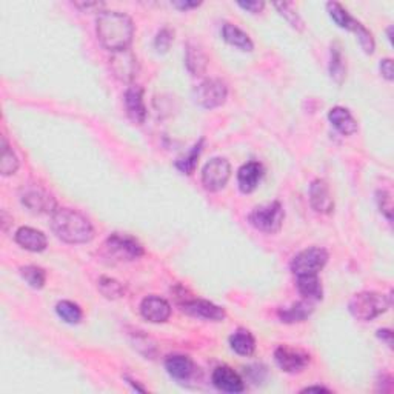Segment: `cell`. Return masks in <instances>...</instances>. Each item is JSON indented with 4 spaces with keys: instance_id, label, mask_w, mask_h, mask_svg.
Wrapping results in <instances>:
<instances>
[{
    "instance_id": "cell-24",
    "label": "cell",
    "mask_w": 394,
    "mask_h": 394,
    "mask_svg": "<svg viewBox=\"0 0 394 394\" xmlns=\"http://www.w3.org/2000/svg\"><path fill=\"white\" fill-rule=\"evenodd\" d=\"M296 286L298 291L304 296L307 300L318 302L323 298V288L318 274H304V276H296Z\"/></svg>"
},
{
    "instance_id": "cell-43",
    "label": "cell",
    "mask_w": 394,
    "mask_h": 394,
    "mask_svg": "<svg viewBox=\"0 0 394 394\" xmlns=\"http://www.w3.org/2000/svg\"><path fill=\"white\" fill-rule=\"evenodd\" d=\"M125 381H128V384H130V385H132V388H135L136 391H140V393H145V391H146V390L144 388V386H140L137 382L132 381V379H130L128 376H125Z\"/></svg>"
},
{
    "instance_id": "cell-37",
    "label": "cell",
    "mask_w": 394,
    "mask_h": 394,
    "mask_svg": "<svg viewBox=\"0 0 394 394\" xmlns=\"http://www.w3.org/2000/svg\"><path fill=\"white\" fill-rule=\"evenodd\" d=\"M237 6H241L242 10L248 11L251 14H259L264 11L265 2H262V0H255V2H237Z\"/></svg>"
},
{
    "instance_id": "cell-2",
    "label": "cell",
    "mask_w": 394,
    "mask_h": 394,
    "mask_svg": "<svg viewBox=\"0 0 394 394\" xmlns=\"http://www.w3.org/2000/svg\"><path fill=\"white\" fill-rule=\"evenodd\" d=\"M51 228L62 242L88 243L93 241L94 228L85 216L71 208H58L51 214Z\"/></svg>"
},
{
    "instance_id": "cell-44",
    "label": "cell",
    "mask_w": 394,
    "mask_h": 394,
    "mask_svg": "<svg viewBox=\"0 0 394 394\" xmlns=\"http://www.w3.org/2000/svg\"><path fill=\"white\" fill-rule=\"evenodd\" d=\"M386 33H388V39H390V42H393V26H388V30H386Z\"/></svg>"
},
{
    "instance_id": "cell-31",
    "label": "cell",
    "mask_w": 394,
    "mask_h": 394,
    "mask_svg": "<svg viewBox=\"0 0 394 394\" xmlns=\"http://www.w3.org/2000/svg\"><path fill=\"white\" fill-rule=\"evenodd\" d=\"M20 276L24 277L25 282L34 290H40L45 286L46 282V273L44 268L36 265H26L20 268Z\"/></svg>"
},
{
    "instance_id": "cell-20",
    "label": "cell",
    "mask_w": 394,
    "mask_h": 394,
    "mask_svg": "<svg viewBox=\"0 0 394 394\" xmlns=\"http://www.w3.org/2000/svg\"><path fill=\"white\" fill-rule=\"evenodd\" d=\"M328 121L343 136H353L359 125L350 110L343 107H334L328 111Z\"/></svg>"
},
{
    "instance_id": "cell-5",
    "label": "cell",
    "mask_w": 394,
    "mask_h": 394,
    "mask_svg": "<svg viewBox=\"0 0 394 394\" xmlns=\"http://www.w3.org/2000/svg\"><path fill=\"white\" fill-rule=\"evenodd\" d=\"M328 262V251L320 246H309L302 250L291 259V271L294 276H304V274H319L323 266Z\"/></svg>"
},
{
    "instance_id": "cell-3",
    "label": "cell",
    "mask_w": 394,
    "mask_h": 394,
    "mask_svg": "<svg viewBox=\"0 0 394 394\" xmlns=\"http://www.w3.org/2000/svg\"><path fill=\"white\" fill-rule=\"evenodd\" d=\"M391 307V298L377 291H361L351 298L348 309L354 319L362 322L375 320Z\"/></svg>"
},
{
    "instance_id": "cell-10",
    "label": "cell",
    "mask_w": 394,
    "mask_h": 394,
    "mask_svg": "<svg viewBox=\"0 0 394 394\" xmlns=\"http://www.w3.org/2000/svg\"><path fill=\"white\" fill-rule=\"evenodd\" d=\"M110 68L117 80L131 83L139 74V60L131 49H122L111 54Z\"/></svg>"
},
{
    "instance_id": "cell-8",
    "label": "cell",
    "mask_w": 394,
    "mask_h": 394,
    "mask_svg": "<svg viewBox=\"0 0 394 394\" xmlns=\"http://www.w3.org/2000/svg\"><path fill=\"white\" fill-rule=\"evenodd\" d=\"M231 178V165L225 157H214L202 170V185L207 191L217 193L227 187Z\"/></svg>"
},
{
    "instance_id": "cell-15",
    "label": "cell",
    "mask_w": 394,
    "mask_h": 394,
    "mask_svg": "<svg viewBox=\"0 0 394 394\" xmlns=\"http://www.w3.org/2000/svg\"><path fill=\"white\" fill-rule=\"evenodd\" d=\"M211 381L217 390H221L223 393H242L245 390V382L241 377L239 372H236L233 368L230 367H217L213 371V376H211Z\"/></svg>"
},
{
    "instance_id": "cell-18",
    "label": "cell",
    "mask_w": 394,
    "mask_h": 394,
    "mask_svg": "<svg viewBox=\"0 0 394 394\" xmlns=\"http://www.w3.org/2000/svg\"><path fill=\"white\" fill-rule=\"evenodd\" d=\"M165 370L175 381H189L196 372V365L191 357L184 354H173L168 356L165 361Z\"/></svg>"
},
{
    "instance_id": "cell-29",
    "label": "cell",
    "mask_w": 394,
    "mask_h": 394,
    "mask_svg": "<svg viewBox=\"0 0 394 394\" xmlns=\"http://www.w3.org/2000/svg\"><path fill=\"white\" fill-rule=\"evenodd\" d=\"M55 313H58L59 318L69 323V325H76V323H80L83 318L82 308L74 304L71 300H60L58 305H55Z\"/></svg>"
},
{
    "instance_id": "cell-27",
    "label": "cell",
    "mask_w": 394,
    "mask_h": 394,
    "mask_svg": "<svg viewBox=\"0 0 394 394\" xmlns=\"http://www.w3.org/2000/svg\"><path fill=\"white\" fill-rule=\"evenodd\" d=\"M327 11L329 14V17L334 20V24L343 28V30L353 31V28L356 25L357 20L354 17L350 16V12L343 8L339 2H328L327 3Z\"/></svg>"
},
{
    "instance_id": "cell-42",
    "label": "cell",
    "mask_w": 394,
    "mask_h": 394,
    "mask_svg": "<svg viewBox=\"0 0 394 394\" xmlns=\"http://www.w3.org/2000/svg\"><path fill=\"white\" fill-rule=\"evenodd\" d=\"M329 393L328 388H325V386H307V388L302 390V393Z\"/></svg>"
},
{
    "instance_id": "cell-40",
    "label": "cell",
    "mask_w": 394,
    "mask_h": 394,
    "mask_svg": "<svg viewBox=\"0 0 394 394\" xmlns=\"http://www.w3.org/2000/svg\"><path fill=\"white\" fill-rule=\"evenodd\" d=\"M377 337L381 339L382 342H385L388 347L391 348L393 347V333H391V329L388 328H382V329H379L377 332Z\"/></svg>"
},
{
    "instance_id": "cell-19",
    "label": "cell",
    "mask_w": 394,
    "mask_h": 394,
    "mask_svg": "<svg viewBox=\"0 0 394 394\" xmlns=\"http://www.w3.org/2000/svg\"><path fill=\"white\" fill-rule=\"evenodd\" d=\"M14 239H16V242L22 246V248L31 252H40L46 250L48 246L46 236L42 233L40 230L31 227H20L16 231V234H14Z\"/></svg>"
},
{
    "instance_id": "cell-39",
    "label": "cell",
    "mask_w": 394,
    "mask_h": 394,
    "mask_svg": "<svg viewBox=\"0 0 394 394\" xmlns=\"http://www.w3.org/2000/svg\"><path fill=\"white\" fill-rule=\"evenodd\" d=\"M77 8H80L82 11H96V12H102V8L105 6L103 2H77L74 3Z\"/></svg>"
},
{
    "instance_id": "cell-34",
    "label": "cell",
    "mask_w": 394,
    "mask_h": 394,
    "mask_svg": "<svg viewBox=\"0 0 394 394\" xmlns=\"http://www.w3.org/2000/svg\"><path fill=\"white\" fill-rule=\"evenodd\" d=\"M353 33L356 34V39L359 40V45L363 49L365 54H372L376 49V42L375 37H372V34L370 30H367L361 22H356L354 28H353Z\"/></svg>"
},
{
    "instance_id": "cell-11",
    "label": "cell",
    "mask_w": 394,
    "mask_h": 394,
    "mask_svg": "<svg viewBox=\"0 0 394 394\" xmlns=\"http://www.w3.org/2000/svg\"><path fill=\"white\" fill-rule=\"evenodd\" d=\"M274 361H276L277 367L288 375H298L309 365V354L299 348L280 345L274 351Z\"/></svg>"
},
{
    "instance_id": "cell-28",
    "label": "cell",
    "mask_w": 394,
    "mask_h": 394,
    "mask_svg": "<svg viewBox=\"0 0 394 394\" xmlns=\"http://www.w3.org/2000/svg\"><path fill=\"white\" fill-rule=\"evenodd\" d=\"M202 148H203V139H200L199 142L194 144V146L185 154V156H182L180 159L175 160V168H178L180 173L191 175L196 171L197 160H199L200 157Z\"/></svg>"
},
{
    "instance_id": "cell-32",
    "label": "cell",
    "mask_w": 394,
    "mask_h": 394,
    "mask_svg": "<svg viewBox=\"0 0 394 394\" xmlns=\"http://www.w3.org/2000/svg\"><path fill=\"white\" fill-rule=\"evenodd\" d=\"M97 288H98V291H101L107 299L114 300V299H121L125 296L123 284H121L119 280L108 277V276H102L101 279H98Z\"/></svg>"
},
{
    "instance_id": "cell-33",
    "label": "cell",
    "mask_w": 394,
    "mask_h": 394,
    "mask_svg": "<svg viewBox=\"0 0 394 394\" xmlns=\"http://www.w3.org/2000/svg\"><path fill=\"white\" fill-rule=\"evenodd\" d=\"M274 8L279 11L280 16H282L288 24H290L294 30L298 31H304L305 24L302 17L299 16L298 10H296V6L290 2H280V3H274Z\"/></svg>"
},
{
    "instance_id": "cell-1",
    "label": "cell",
    "mask_w": 394,
    "mask_h": 394,
    "mask_svg": "<svg viewBox=\"0 0 394 394\" xmlns=\"http://www.w3.org/2000/svg\"><path fill=\"white\" fill-rule=\"evenodd\" d=\"M96 33L98 42L108 51H122L130 48L135 37V24L125 12L102 11L97 17Z\"/></svg>"
},
{
    "instance_id": "cell-12",
    "label": "cell",
    "mask_w": 394,
    "mask_h": 394,
    "mask_svg": "<svg viewBox=\"0 0 394 394\" xmlns=\"http://www.w3.org/2000/svg\"><path fill=\"white\" fill-rule=\"evenodd\" d=\"M182 311L188 316H193L197 319L211 320V322H223L227 318L225 309L219 305L213 304V302L205 299H188L180 304Z\"/></svg>"
},
{
    "instance_id": "cell-36",
    "label": "cell",
    "mask_w": 394,
    "mask_h": 394,
    "mask_svg": "<svg viewBox=\"0 0 394 394\" xmlns=\"http://www.w3.org/2000/svg\"><path fill=\"white\" fill-rule=\"evenodd\" d=\"M376 200H377V205H379V209H381V213L391 222V219H393L391 194L388 191H385V189H381V191H377V194H376Z\"/></svg>"
},
{
    "instance_id": "cell-38",
    "label": "cell",
    "mask_w": 394,
    "mask_h": 394,
    "mask_svg": "<svg viewBox=\"0 0 394 394\" xmlns=\"http://www.w3.org/2000/svg\"><path fill=\"white\" fill-rule=\"evenodd\" d=\"M379 68H381V73L386 80L391 82L394 79V71H393V60L391 59H382L379 63Z\"/></svg>"
},
{
    "instance_id": "cell-16",
    "label": "cell",
    "mask_w": 394,
    "mask_h": 394,
    "mask_svg": "<svg viewBox=\"0 0 394 394\" xmlns=\"http://www.w3.org/2000/svg\"><path fill=\"white\" fill-rule=\"evenodd\" d=\"M265 174L264 165L259 162H246L237 171V185L243 194H250L259 187Z\"/></svg>"
},
{
    "instance_id": "cell-41",
    "label": "cell",
    "mask_w": 394,
    "mask_h": 394,
    "mask_svg": "<svg viewBox=\"0 0 394 394\" xmlns=\"http://www.w3.org/2000/svg\"><path fill=\"white\" fill-rule=\"evenodd\" d=\"M173 6H175V8H179L182 11H187V10H191V8H197V6H200V2H173L171 3Z\"/></svg>"
},
{
    "instance_id": "cell-26",
    "label": "cell",
    "mask_w": 394,
    "mask_h": 394,
    "mask_svg": "<svg viewBox=\"0 0 394 394\" xmlns=\"http://www.w3.org/2000/svg\"><path fill=\"white\" fill-rule=\"evenodd\" d=\"M329 76H332V79L337 83V85H342L345 77H347V63H345L342 48L337 42H334L332 45V55H329Z\"/></svg>"
},
{
    "instance_id": "cell-25",
    "label": "cell",
    "mask_w": 394,
    "mask_h": 394,
    "mask_svg": "<svg viewBox=\"0 0 394 394\" xmlns=\"http://www.w3.org/2000/svg\"><path fill=\"white\" fill-rule=\"evenodd\" d=\"M230 347L236 354L250 357L255 354V351H256V339H255V336L248 332V329L239 328L230 336Z\"/></svg>"
},
{
    "instance_id": "cell-4",
    "label": "cell",
    "mask_w": 394,
    "mask_h": 394,
    "mask_svg": "<svg viewBox=\"0 0 394 394\" xmlns=\"http://www.w3.org/2000/svg\"><path fill=\"white\" fill-rule=\"evenodd\" d=\"M285 219V211L282 203L279 200H274L266 203V205L256 207L248 214V222L256 230L262 231L266 234H276L280 231Z\"/></svg>"
},
{
    "instance_id": "cell-30",
    "label": "cell",
    "mask_w": 394,
    "mask_h": 394,
    "mask_svg": "<svg viewBox=\"0 0 394 394\" xmlns=\"http://www.w3.org/2000/svg\"><path fill=\"white\" fill-rule=\"evenodd\" d=\"M19 157L12 151L6 139L2 137V160H0V173L3 175H12L19 170Z\"/></svg>"
},
{
    "instance_id": "cell-23",
    "label": "cell",
    "mask_w": 394,
    "mask_h": 394,
    "mask_svg": "<svg viewBox=\"0 0 394 394\" xmlns=\"http://www.w3.org/2000/svg\"><path fill=\"white\" fill-rule=\"evenodd\" d=\"M222 37L227 44L241 49V51L251 53L255 49V44H252L248 34L233 24H225L222 26Z\"/></svg>"
},
{
    "instance_id": "cell-35",
    "label": "cell",
    "mask_w": 394,
    "mask_h": 394,
    "mask_svg": "<svg viewBox=\"0 0 394 394\" xmlns=\"http://www.w3.org/2000/svg\"><path fill=\"white\" fill-rule=\"evenodd\" d=\"M174 40V31L171 28L164 26L162 30L156 34V39H154V48L159 54L168 53V49L171 48V44Z\"/></svg>"
},
{
    "instance_id": "cell-21",
    "label": "cell",
    "mask_w": 394,
    "mask_h": 394,
    "mask_svg": "<svg viewBox=\"0 0 394 394\" xmlns=\"http://www.w3.org/2000/svg\"><path fill=\"white\" fill-rule=\"evenodd\" d=\"M185 65L193 76H202L207 71L208 55L196 42H188L185 46Z\"/></svg>"
},
{
    "instance_id": "cell-22",
    "label": "cell",
    "mask_w": 394,
    "mask_h": 394,
    "mask_svg": "<svg viewBox=\"0 0 394 394\" xmlns=\"http://www.w3.org/2000/svg\"><path fill=\"white\" fill-rule=\"evenodd\" d=\"M314 307L311 300H299L288 308H280L277 314L279 319L285 323H299L305 322L313 314Z\"/></svg>"
},
{
    "instance_id": "cell-14",
    "label": "cell",
    "mask_w": 394,
    "mask_h": 394,
    "mask_svg": "<svg viewBox=\"0 0 394 394\" xmlns=\"http://www.w3.org/2000/svg\"><path fill=\"white\" fill-rule=\"evenodd\" d=\"M309 203L319 214H332L334 211V200L328 184L323 179H316L309 185Z\"/></svg>"
},
{
    "instance_id": "cell-7",
    "label": "cell",
    "mask_w": 394,
    "mask_h": 394,
    "mask_svg": "<svg viewBox=\"0 0 394 394\" xmlns=\"http://www.w3.org/2000/svg\"><path fill=\"white\" fill-rule=\"evenodd\" d=\"M105 248L110 252V256L116 257L117 260H136L145 255L144 245L140 243L136 237L122 233H112L107 242Z\"/></svg>"
},
{
    "instance_id": "cell-17",
    "label": "cell",
    "mask_w": 394,
    "mask_h": 394,
    "mask_svg": "<svg viewBox=\"0 0 394 394\" xmlns=\"http://www.w3.org/2000/svg\"><path fill=\"white\" fill-rule=\"evenodd\" d=\"M126 114L135 123H144L146 119V107L144 101V88L139 85H131L125 91L123 96Z\"/></svg>"
},
{
    "instance_id": "cell-13",
    "label": "cell",
    "mask_w": 394,
    "mask_h": 394,
    "mask_svg": "<svg viewBox=\"0 0 394 394\" xmlns=\"http://www.w3.org/2000/svg\"><path fill=\"white\" fill-rule=\"evenodd\" d=\"M140 314L151 323H164L171 316L170 302L159 296H146L140 304Z\"/></svg>"
},
{
    "instance_id": "cell-9",
    "label": "cell",
    "mask_w": 394,
    "mask_h": 394,
    "mask_svg": "<svg viewBox=\"0 0 394 394\" xmlns=\"http://www.w3.org/2000/svg\"><path fill=\"white\" fill-rule=\"evenodd\" d=\"M20 200L34 214H53L59 208L54 197L39 185L24 187Z\"/></svg>"
},
{
    "instance_id": "cell-6",
    "label": "cell",
    "mask_w": 394,
    "mask_h": 394,
    "mask_svg": "<svg viewBox=\"0 0 394 394\" xmlns=\"http://www.w3.org/2000/svg\"><path fill=\"white\" fill-rule=\"evenodd\" d=\"M193 97L202 108L213 110L227 102L228 87L221 79H207L194 88Z\"/></svg>"
}]
</instances>
